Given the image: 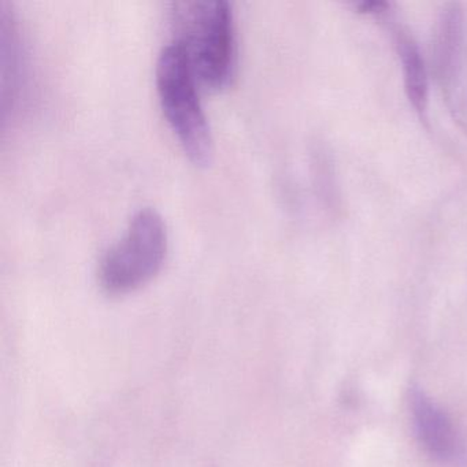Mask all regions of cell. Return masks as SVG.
Listing matches in <instances>:
<instances>
[{
	"mask_svg": "<svg viewBox=\"0 0 467 467\" xmlns=\"http://www.w3.org/2000/svg\"><path fill=\"white\" fill-rule=\"evenodd\" d=\"M396 48L403 70L404 89L414 110L425 119L428 113L429 83L425 61L414 37L404 29H396Z\"/></svg>",
	"mask_w": 467,
	"mask_h": 467,
	"instance_id": "cell-5",
	"label": "cell"
},
{
	"mask_svg": "<svg viewBox=\"0 0 467 467\" xmlns=\"http://www.w3.org/2000/svg\"><path fill=\"white\" fill-rule=\"evenodd\" d=\"M168 253V231L162 215L143 207L130 218L121 239L106 250L98 266L100 286L122 295L149 283L162 267Z\"/></svg>",
	"mask_w": 467,
	"mask_h": 467,
	"instance_id": "cell-3",
	"label": "cell"
},
{
	"mask_svg": "<svg viewBox=\"0 0 467 467\" xmlns=\"http://www.w3.org/2000/svg\"><path fill=\"white\" fill-rule=\"evenodd\" d=\"M358 9H359L360 13H365V15L381 16L388 13L389 5L387 2H377V0H371V2L363 0L362 4L358 5Z\"/></svg>",
	"mask_w": 467,
	"mask_h": 467,
	"instance_id": "cell-6",
	"label": "cell"
},
{
	"mask_svg": "<svg viewBox=\"0 0 467 467\" xmlns=\"http://www.w3.org/2000/svg\"><path fill=\"white\" fill-rule=\"evenodd\" d=\"M173 42L182 46L196 78L223 88L236 69V32L228 0H177L169 10Z\"/></svg>",
	"mask_w": 467,
	"mask_h": 467,
	"instance_id": "cell-1",
	"label": "cell"
},
{
	"mask_svg": "<svg viewBox=\"0 0 467 467\" xmlns=\"http://www.w3.org/2000/svg\"><path fill=\"white\" fill-rule=\"evenodd\" d=\"M410 410L423 448L442 463L456 461L461 456L462 444L450 417L420 388L410 390Z\"/></svg>",
	"mask_w": 467,
	"mask_h": 467,
	"instance_id": "cell-4",
	"label": "cell"
},
{
	"mask_svg": "<svg viewBox=\"0 0 467 467\" xmlns=\"http://www.w3.org/2000/svg\"><path fill=\"white\" fill-rule=\"evenodd\" d=\"M198 78L182 45L163 46L157 61V89L163 113L185 154L207 165L214 152L209 119L198 92Z\"/></svg>",
	"mask_w": 467,
	"mask_h": 467,
	"instance_id": "cell-2",
	"label": "cell"
}]
</instances>
